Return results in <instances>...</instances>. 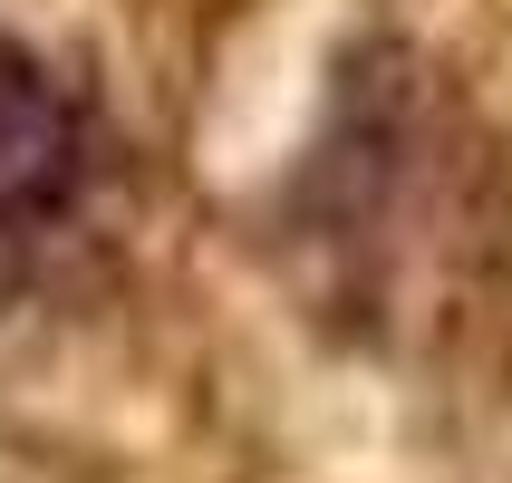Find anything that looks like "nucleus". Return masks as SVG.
Instances as JSON below:
<instances>
[{"label":"nucleus","instance_id":"nucleus-1","mask_svg":"<svg viewBox=\"0 0 512 483\" xmlns=\"http://www.w3.org/2000/svg\"><path fill=\"white\" fill-rule=\"evenodd\" d=\"M107 126L39 49L0 39V290H39L97 242L107 213Z\"/></svg>","mask_w":512,"mask_h":483}]
</instances>
